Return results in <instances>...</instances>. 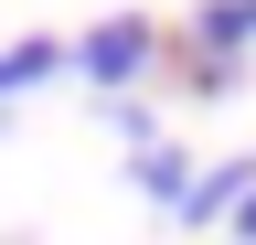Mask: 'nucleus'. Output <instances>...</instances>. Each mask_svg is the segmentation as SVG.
<instances>
[{
	"label": "nucleus",
	"mask_w": 256,
	"mask_h": 245,
	"mask_svg": "<svg viewBox=\"0 0 256 245\" xmlns=\"http://www.w3.org/2000/svg\"><path fill=\"white\" fill-rule=\"evenodd\" d=\"M75 64H86L96 85H128V75L150 64V21H139V11H128V21H96V32L75 43Z\"/></svg>",
	"instance_id": "1"
},
{
	"label": "nucleus",
	"mask_w": 256,
	"mask_h": 245,
	"mask_svg": "<svg viewBox=\"0 0 256 245\" xmlns=\"http://www.w3.org/2000/svg\"><path fill=\"white\" fill-rule=\"evenodd\" d=\"M246 192H256V171L235 160V171H203V181H192V192H182V213H192V224H214V213H235Z\"/></svg>",
	"instance_id": "2"
},
{
	"label": "nucleus",
	"mask_w": 256,
	"mask_h": 245,
	"mask_svg": "<svg viewBox=\"0 0 256 245\" xmlns=\"http://www.w3.org/2000/svg\"><path fill=\"white\" fill-rule=\"evenodd\" d=\"M54 64H64V43H11V53H0V96L32 85V75H54Z\"/></svg>",
	"instance_id": "3"
},
{
	"label": "nucleus",
	"mask_w": 256,
	"mask_h": 245,
	"mask_svg": "<svg viewBox=\"0 0 256 245\" xmlns=\"http://www.w3.org/2000/svg\"><path fill=\"white\" fill-rule=\"evenodd\" d=\"M139 181H150V192H171V203H182V192H192V160H182V149H139Z\"/></svg>",
	"instance_id": "4"
},
{
	"label": "nucleus",
	"mask_w": 256,
	"mask_h": 245,
	"mask_svg": "<svg viewBox=\"0 0 256 245\" xmlns=\"http://www.w3.org/2000/svg\"><path fill=\"white\" fill-rule=\"evenodd\" d=\"M256 32V0H214V11H203V43H246Z\"/></svg>",
	"instance_id": "5"
},
{
	"label": "nucleus",
	"mask_w": 256,
	"mask_h": 245,
	"mask_svg": "<svg viewBox=\"0 0 256 245\" xmlns=\"http://www.w3.org/2000/svg\"><path fill=\"white\" fill-rule=\"evenodd\" d=\"M235 235H246V245H256V192H246V213H235Z\"/></svg>",
	"instance_id": "6"
}]
</instances>
